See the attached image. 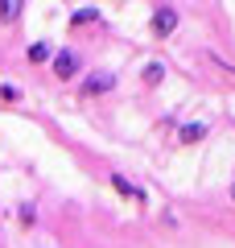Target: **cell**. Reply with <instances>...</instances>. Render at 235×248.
Segmentation results:
<instances>
[{
    "mask_svg": "<svg viewBox=\"0 0 235 248\" xmlns=\"http://www.w3.org/2000/svg\"><path fill=\"white\" fill-rule=\"evenodd\" d=\"M50 75H54L58 83H74L78 75H83V54L70 50V46L54 50V58H50Z\"/></svg>",
    "mask_w": 235,
    "mask_h": 248,
    "instance_id": "6da1fadb",
    "label": "cell"
},
{
    "mask_svg": "<svg viewBox=\"0 0 235 248\" xmlns=\"http://www.w3.org/2000/svg\"><path fill=\"white\" fill-rule=\"evenodd\" d=\"M165 71H169V66H165V62H145V66H140V83H145V87H161V83H165Z\"/></svg>",
    "mask_w": 235,
    "mask_h": 248,
    "instance_id": "8992f818",
    "label": "cell"
},
{
    "mask_svg": "<svg viewBox=\"0 0 235 248\" xmlns=\"http://www.w3.org/2000/svg\"><path fill=\"white\" fill-rule=\"evenodd\" d=\"M21 223H25V228H33V223H37V211H33V203H21Z\"/></svg>",
    "mask_w": 235,
    "mask_h": 248,
    "instance_id": "8fae6325",
    "label": "cell"
},
{
    "mask_svg": "<svg viewBox=\"0 0 235 248\" xmlns=\"http://www.w3.org/2000/svg\"><path fill=\"white\" fill-rule=\"evenodd\" d=\"M227 195H231V207H235V182H231V190H227Z\"/></svg>",
    "mask_w": 235,
    "mask_h": 248,
    "instance_id": "7c38bea8",
    "label": "cell"
},
{
    "mask_svg": "<svg viewBox=\"0 0 235 248\" xmlns=\"http://www.w3.org/2000/svg\"><path fill=\"white\" fill-rule=\"evenodd\" d=\"M95 21H99V9H95V4H83V9H74L66 17V25L70 29H83V25H95Z\"/></svg>",
    "mask_w": 235,
    "mask_h": 248,
    "instance_id": "ba28073f",
    "label": "cell"
},
{
    "mask_svg": "<svg viewBox=\"0 0 235 248\" xmlns=\"http://www.w3.org/2000/svg\"><path fill=\"white\" fill-rule=\"evenodd\" d=\"M25 58L33 62V66H45V62L54 58V46L45 42V37H37V42H29V50H25Z\"/></svg>",
    "mask_w": 235,
    "mask_h": 248,
    "instance_id": "52a82bcc",
    "label": "cell"
},
{
    "mask_svg": "<svg viewBox=\"0 0 235 248\" xmlns=\"http://www.w3.org/2000/svg\"><path fill=\"white\" fill-rule=\"evenodd\" d=\"M210 137V124L206 120H182L177 124V133H174V141L177 145H202Z\"/></svg>",
    "mask_w": 235,
    "mask_h": 248,
    "instance_id": "277c9868",
    "label": "cell"
},
{
    "mask_svg": "<svg viewBox=\"0 0 235 248\" xmlns=\"http://www.w3.org/2000/svg\"><path fill=\"white\" fill-rule=\"evenodd\" d=\"M107 91H116V71H91L78 83V95L83 99H99V95H107Z\"/></svg>",
    "mask_w": 235,
    "mask_h": 248,
    "instance_id": "3957f363",
    "label": "cell"
},
{
    "mask_svg": "<svg viewBox=\"0 0 235 248\" xmlns=\"http://www.w3.org/2000/svg\"><path fill=\"white\" fill-rule=\"evenodd\" d=\"M21 9H25V0H0V25H17Z\"/></svg>",
    "mask_w": 235,
    "mask_h": 248,
    "instance_id": "9c48e42d",
    "label": "cell"
},
{
    "mask_svg": "<svg viewBox=\"0 0 235 248\" xmlns=\"http://www.w3.org/2000/svg\"><path fill=\"white\" fill-rule=\"evenodd\" d=\"M112 190H116V195H120V199H132V203H140V207L148 203V195H145V190H140V186H132V182H128V178H124V174H112Z\"/></svg>",
    "mask_w": 235,
    "mask_h": 248,
    "instance_id": "5b68a950",
    "label": "cell"
},
{
    "mask_svg": "<svg viewBox=\"0 0 235 248\" xmlns=\"http://www.w3.org/2000/svg\"><path fill=\"white\" fill-rule=\"evenodd\" d=\"M0 104H21V87L17 83H0Z\"/></svg>",
    "mask_w": 235,
    "mask_h": 248,
    "instance_id": "30bf717a",
    "label": "cell"
},
{
    "mask_svg": "<svg viewBox=\"0 0 235 248\" xmlns=\"http://www.w3.org/2000/svg\"><path fill=\"white\" fill-rule=\"evenodd\" d=\"M148 29H153V37H174L177 29H182V9H174V4H157L153 17H148Z\"/></svg>",
    "mask_w": 235,
    "mask_h": 248,
    "instance_id": "7a4b0ae2",
    "label": "cell"
}]
</instances>
